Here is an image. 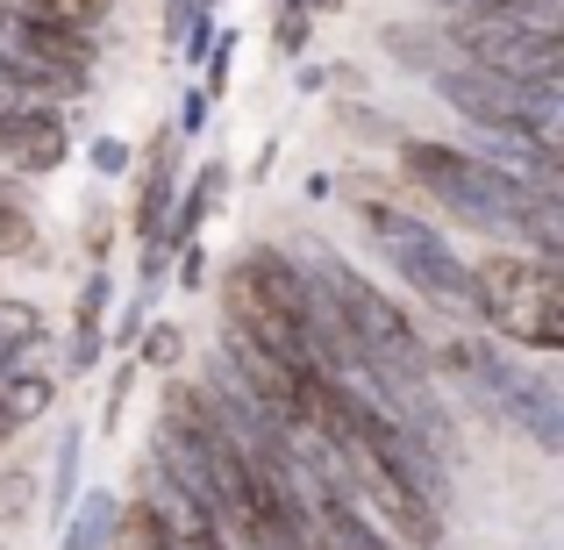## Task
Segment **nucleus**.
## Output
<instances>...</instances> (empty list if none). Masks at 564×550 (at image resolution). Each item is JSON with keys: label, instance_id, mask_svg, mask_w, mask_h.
Listing matches in <instances>:
<instances>
[{"label": "nucleus", "instance_id": "23", "mask_svg": "<svg viewBox=\"0 0 564 550\" xmlns=\"http://www.w3.org/2000/svg\"><path fill=\"white\" fill-rule=\"evenodd\" d=\"M200 129H207V94L193 86V94L180 100V129H172V137H200Z\"/></svg>", "mask_w": 564, "mask_h": 550}, {"label": "nucleus", "instance_id": "10", "mask_svg": "<svg viewBox=\"0 0 564 550\" xmlns=\"http://www.w3.org/2000/svg\"><path fill=\"white\" fill-rule=\"evenodd\" d=\"M221 193H229V165H200L186 193H172V222L158 229V244H172V250L193 244V236H200V222L221 207Z\"/></svg>", "mask_w": 564, "mask_h": 550}, {"label": "nucleus", "instance_id": "12", "mask_svg": "<svg viewBox=\"0 0 564 550\" xmlns=\"http://www.w3.org/2000/svg\"><path fill=\"white\" fill-rule=\"evenodd\" d=\"M115 515H122V500H115V494H86L79 508L65 515V543H57V550H108Z\"/></svg>", "mask_w": 564, "mask_h": 550}, {"label": "nucleus", "instance_id": "2", "mask_svg": "<svg viewBox=\"0 0 564 550\" xmlns=\"http://www.w3.org/2000/svg\"><path fill=\"white\" fill-rule=\"evenodd\" d=\"M400 151V172H408V186H422L436 207H451V222H465V229L479 236H522V207L536 186L508 180L500 165H486L479 151H457V143H429V137H393Z\"/></svg>", "mask_w": 564, "mask_h": 550}, {"label": "nucleus", "instance_id": "21", "mask_svg": "<svg viewBox=\"0 0 564 550\" xmlns=\"http://www.w3.org/2000/svg\"><path fill=\"white\" fill-rule=\"evenodd\" d=\"M86 165H94L100 180H115V172H129V165H137V151H129L122 137H94V143H86Z\"/></svg>", "mask_w": 564, "mask_h": 550}, {"label": "nucleus", "instance_id": "27", "mask_svg": "<svg viewBox=\"0 0 564 550\" xmlns=\"http://www.w3.org/2000/svg\"><path fill=\"white\" fill-rule=\"evenodd\" d=\"M301 8H307V14H322V8H336V0H301Z\"/></svg>", "mask_w": 564, "mask_h": 550}, {"label": "nucleus", "instance_id": "8", "mask_svg": "<svg viewBox=\"0 0 564 550\" xmlns=\"http://www.w3.org/2000/svg\"><path fill=\"white\" fill-rule=\"evenodd\" d=\"M379 43H386V57H393L400 72H422V79H436V72L457 65V51H451V36H443V22H386Z\"/></svg>", "mask_w": 564, "mask_h": 550}, {"label": "nucleus", "instance_id": "25", "mask_svg": "<svg viewBox=\"0 0 564 550\" xmlns=\"http://www.w3.org/2000/svg\"><path fill=\"white\" fill-rule=\"evenodd\" d=\"M108 229H115V222H108V215L94 207V215H86V250H94V265L108 258Z\"/></svg>", "mask_w": 564, "mask_h": 550}, {"label": "nucleus", "instance_id": "13", "mask_svg": "<svg viewBox=\"0 0 564 550\" xmlns=\"http://www.w3.org/2000/svg\"><path fill=\"white\" fill-rule=\"evenodd\" d=\"M14 14L51 22V29H79V36H100V22L115 14V0H22Z\"/></svg>", "mask_w": 564, "mask_h": 550}, {"label": "nucleus", "instance_id": "11", "mask_svg": "<svg viewBox=\"0 0 564 550\" xmlns=\"http://www.w3.org/2000/svg\"><path fill=\"white\" fill-rule=\"evenodd\" d=\"M172 193H180V165H172V143L158 137V143H151V158H143V180H137V236H143V244L165 229Z\"/></svg>", "mask_w": 564, "mask_h": 550}, {"label": "nucleus", "instance_id": "22", "mask_svg": "<svg viewBox=\"0 0 564 550\" xmlns=\"http://www.w3.org/2000/svg\"><path fill=\"white\" fill-rule=\"evenodd\" d=\"M200 14H207V0H165V43H186Z\"/></svg>", "mask_w": 564, "mask_h": 550}, {"label": "nucleus", "instance_id": "3", "mask_svg": "<svg viewBox=\"0 0 564 550\" xmlns=\"http://www.w3.org/2000/svg\"><path fill=\"white\" fill-rule=\"evenodd\" d=\"M471 301H479V322L500 330L522 351H564V272L529 250H494V258L471 265Z\"/></svg>", "mask_w": 564, "mask_h": 550}, {"label": "nucleus", "instance_id": "9", "mask_svg": "<svg viewBox=\"0 0 564 550\" xmlns=\"http://www.w3.org/2000/svg\"><path fill=\"white\" fill-rule=\"evenodd\" d=\"M51 400H57V379H51V371L8 365V371H0V443L22 436L36 414H51Z\"/></svg>", "mask_w": 564, "mask_h": 550}, {"label": "nucleus", "instance_id": "17", "mask_svg": "<svg viewBox=\"0 0 564 550\" xmlns=\"http://www.w3.org/2000/svg\"><path fill=\"white\" fill-rule=\"evenodd\" d=\"M72 486H79V429L57 436V472H51V522L72 508Z\"/></svg>", "mask_w": 564, "mask_h": 550}, {"label": "nucleus", "instance_id": "7", "mask_svg": "<svg viewBox=\"0 0 564 550\" xmlns=\"http://www.w3.org/2000/svg\"><path fill=\"white\" fill-rule=\"evenodd\" d=\"M307 529H315L322 550H400L393 537H379L365 515H350L336 494H322V486H307Z\"/></svg>", "mask_w": 564, "mask_h": 550}, {"label": "nucleus", "instance_id": "14", "mask_svg": "<svg viewBox=\"0 0 564 550\" xmlns=\"http://www.w3.org/2000/svg\"><path fill=\"white\" fill-rule=\"evenodd\" d=\"M43 336H51V330H43V315L29 301H0V358H8V365L36 358Z\"/></svg>", "mask_w": 564, "mask_h": 550}, {"label": "nucleus", "instance_id": "24", "mask_svg": "<svg viewBox=\"0 0 564 550\" xmlns=\"http://www.w3.org/2000/svg\"><path fill=\"white\" fill-rule=\"evenodd\" d=\"M129 379H137V371H115V386H108V408H100V429H115V422H122V400H129Z\"/></svg>", "mask_w": 564, "mask_h": 550}, {"label": "nucleus", "instance_id": "15", "mask_svg": "<svg viewBox=\"0 0 564 550\" xmlns=\"http://www.w3.org/2000/svg\"><path fill=\"white\" fill-rule=\"evenodd\" d=\"M108 550H165V529H158V515L143 508V500H122V515H115V537Z\"/></svg>", "mask_w": 564, "mask_h": 550}, {"label": "nucleus", "instance_id": "4", "mask_svg": "<svg viewBox=\"0 0 564 550\" xmlns=\"http://www.w3.org/2000/svg\"><path fill=\"white\" fill-rule=\"evenodd\" d=\"M358 215H365V229H372L379 258L393 265V272L408 279V287L422 293L429 308H443V315H465V322H479V301H471V265L457 258V250L443 244V236L429 229L422 215H408V207H393V201H365Z\"/></svg>", "mask_w": 564, "mask_h": 550}, {"label": "nucleus", "instance_id": "18", "mask_svg": "<svg viewBox=\"0 0 564 550\" xmlns=\"http://www.w3.org/2000/svg\"><path fill=\"white\" fill-rule=\"evenodd\" d=\"M29 508H36V472H29V465H8V472H0V529L22 522Z\"/></svg>", "mask_w": 564, "mask_h": 550}, {"label": "nucleus", "instance_id": "26", "mask_svg": "<svg viewBox=\"0 0 564 550\" xmlns=\"http://www.w3.org/2000/svg\"><path fill=\"white\" fill-rule=\"evenodd\" d=\"M279 550H322V543H315V537H301V543H279Z\"/></svg>", "mask_w": 564, "mask_h": 550}, {"label": "nucleus", "instance_id": "28", "mask_svg": "<svg viewBox=\"0 0 564 550\" xmlns=\"http://www.w3.org/2000/svg\"><path fill=\"white\" fill-rule=\"evenodd\" d=\"M0 22H8V0H0Z\"/></svg>", "mask_w": 564, "mask_h": 550}, {"label": "nucleus", "instance_id": "16", "mask_svg": "<svg viewBox=\"0 0 564 550\" xmlns=\"http://www.w3.org/2000/svg\"><path fill=\"white\" fill-rule=\"evenodd\" d=\"M137 344H143L137 365H151V371H172V365L186 358V330H180V322H143Z\"/></svg>", "mask_w": 564, "mask_h": 550}, {"label": "nucleus", "instance_id": "5", "mask_svg": "<svg viewBox=\"0 0 564 550\" xmlns=\"http://www.w3.org/2000/svg\"><path fill=\"white\" fill-rule=\"evenodd\" d=\"M443 36L465 65L500 72V79H564V36L514 8H457L443 14Z\"/></svg>", "mask_w": 564, "mask_h": 550}, {"label": "nucleus", "instance_id": "6", "mask_svg": "<svg viewBox=\"0 0 564 550\" xmlns=\"http://www.w3.org/2000/svg\"><path fill=\"white\" fill-rule=\"evenodd\" d=\"M108 301H115V279L108 265H94L79 287V308H72V371H94L108 358Z\"/></svg>", "mask_w": 564, "mask_h": 550}, {"label": "nucleus", "instance_id": "29", "mask_svg": "<svg viewBox=\"0 0 564 550\" xmlns=\"http://www.w3.org/2000/svg\"><path fill=\"white\" fill-rule=\"evenodd\" d=\"M207 8H221V0H207Z\"/></svg>", "mask_w": 564, "mask_h": 550}, {"label": "nucleus", "instance_id": "19", "mask_svg": "<svg viewBox=\"0 0 564 550\" xmlns=\"http://www.w3.org/2000/svg\"><path fill=\"white\" fill-rule=\"evenodd\" d=\"M307 29H315V14H307V8H293V0H279L272 51H279V57H301V51H307Z\"/></svg>", "mask_w": 564, "mask_h": 550}, {"label": "nucleus", "instance_id": "20", "mask_svg": "<svg viewBox=\"0 0 564 550\" xmlns=\"http://www.w3.org/2000/svg\"><path fill=\"white\" fill-rule=\"evenodd\" d=\"M336 129H350V137H365V143H393L400 129L386 122L379 108H365V100H344V108H336Z\"/></svg>", "mask_w": 564, "mask_h": 550}, {"label": "nucleus", "instance_id": "1", "mask_svg": "<svg viewBox=\"0 0 564 550\" xmlns=\"http://www.w3.org/2000/svg\"><path fill=\"white\" fill-rule=\"evenodd\" d=\"M429 371H443V379H451L471 408L514 422L543 457L564 451V400H557V386L543 379V371H529L522 358L486 351V344H471V336H443V344L429 351Z\"/></svg>", "mask_w": 564, "mask_h": 550}]
</instances>
